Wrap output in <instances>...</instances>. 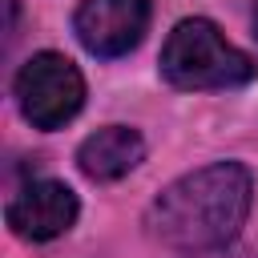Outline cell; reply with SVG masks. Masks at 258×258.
Returning a JSON list of instances; mask_svg holds the SVG:
<instances>
[{"label": "cell", "mask_w": 258, "mask_h": 258, "mask_svg": "<svg viewBox=\"0 0 258 258\" xmlns=\"http://www.w3.org/2000/svg\"><path fill=\"white\" fill-rule=\"evenodd\" d=\"M250 20H254V36H258V0H254V16Z\"/></svg>", "instance_id": "obj_8"}, {"label": "cell", "mask_w": 258, "mask_h": 258, "mask_svg": "<svg viewBox=\"0 0 258 258\" xmlns=\"http://www.w3.org/2000/svg\"><path fill=\"white\" fill-rule=\"evenodd\" d=\"M194 258H250V254H226V246H218V250H210V254L194 250Z\"/></svg>", "instance_id": "obj_7"}, {"label": "cell", "mask_w": 258, "mask_h": 258, "mask_svg": "<svg viewBox=\"0 0 258 258\" xmlns=\"http://www.w3.org/2000/svg\"><path fill=\"white\" fill-rule=\"evenodd\" d=\"M254 181L250 169L238 161H214L202 165L177 181H169L149 214L145 226L157 242L177 250H218L230 246L250 214Z\"/></svg>", "instance_id": "obj_1"}, {"label": "cell", "mask_w": 258, "mask_h": 258, "mask_svg": "<svg viewBox=\"0 0 258 258\" xmlns=\"http://www.w3.org/2000/svg\"><path fill=\"white\" fill-rule=\"evenodd\" d=\"M145 157V141L129 125H105L89 133L77 149V165L89 181H117Z\"/></svg>", "instance_id": "obj_6"}, {"label": "cell", "mask_w": 258, "mask_h": 258, "mask_svg": "<svg viewBox=\"0 0 258 258\" xmlns=\"http://www.w3.org/2000/svg\"><path fill=\"white\" fill-rule=\"evenodd\" d=\"M16 101L36 129H60L85 105V77L64 52H36L16 73Z\"/></svg>", "instance_id": "obj_3"}, {"label": "cell", "mask_w": 258, "mask_h": 258, "mask_svg": "<svg viewBox=\"0 0 258 258\" xmlns=\"http://www.w3.org/2000/svg\"><path fill=\"white\" fill-rule=\"evenodd\" d=\"M77 194L64 181H28L12 202H8V226L24 242H52L77 222Z\"/></svg>", "instance_id": "obj_5"}, {"label": "cell", "mask_w": 258, "mask_h": 258, "mask_svg": "<svg viewBox=\"0 0 258 258\" xmlns=\"http://www.w3.org/2000/svg\"><path fill=\"white\" fill-rule=\"evenodd\" d=\"M254 73L258 64L234 48L206 16L177 20L161 48V77L173 89H234L254 81Z\"/></svg>", "instance_id": "obj_2"}, {"label": "cell", "mask_w": 258, "mask_h": 258, "mask_svg": "<svg viewBox=\"0 0 258 258\" xmlns=\"http://www.w3.org/2000/svg\"><path fill=\"white\" fill-rule=\"evenodd\" d=\"M73 28L93 56H125L149 28V0H81Z\"/></svg>", "instance_id": "obj_4"}]
</instances>
